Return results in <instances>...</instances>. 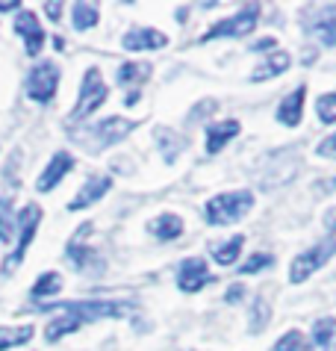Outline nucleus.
Segmentation results:
<instances>
[{"label":"nucleus","mask_w":336,"mask_h":351,"mask_svg":"<svg viewBox=\"0 0 336 351\" xmlns=\"http://www.w3.org/2000/svg\"><path fill=\"white\" fill-rule=\"evenodd\" d=\"M112 186V180L110 178H88L83 183V189L74 195V201L68 204V210H86L88 204H95V201H101L106 192H110Z\"/></svg>","instance_id":"obj_12"},{"label":"nucleus","mask_w":336,"mask_h":351,"mask_svg":"<svg viewBox=\"0 0 336 351\" xmlns=\"http://www.w3.org/2000/svg\"><path fill=\"white\" fill-rule=\"evenodd\" d=\"M242 245H245V237H242V233H236V237H233L230 242H224V245H215V251H213L215 263H221V266H230V263L239 257Z\"/></svg>","instance_id":"obj_24"},{"label":"nucleus","mask_w":336,"mask_h":351,"mask_svg":"<svg viewBox=\"0 0 336 351\" xmlns=\"http://www.w3.org/2000/svg\"><path fill=\"white\" fill-rule=\"evenodd\" d=\"M29 337H33V328L29 325H24V328H0V351L21 346V343H27Z\"/></svg>","instance_id":"obj_26"},{"label":"nucleus","mask_w":336,"mask_h":351,"mask_svg":"<svg viewBox=\"0 0 336 351\" xmlns=\"http://www.w3.org/2000/svg\"><path fill=\"white\" fill-rule=\"evenodd\" d=\"M156 142H160L163 157H165L168 162H174L177 154L186 148V139H183V136H174L171 130H156Z\"/></svg>","instance_id":"obj_20"},{"label":"nucleus","mask_w":336,"mask_h":351,"mask_svg":"<svg viewBox=\"0 0 336 351\" xmlns=\"http://www.w3.org/2000/svg\"><path fill=\"white\" fill-rule=\"evenodd\" d=\"M272 254H254V257H248L245 260V266H242V275H254V271H260V269H265V266H272Z\"/></svg>","instance_id":"obj_32"},{"label":"nucleus","mask_w":336,"mask_h":351,"mask_svg":"<svg viewBox=\"0 0 336 351\" xmlns=\"http://www.w3.org/2000/svg\"><path fill=\"white\" fill-rule=\"evenodd\" d=\"M272 316V310L269 304H265V298H256L254 301V313H251V330H263V325L269 322Z\"/></svg>","instance_id":"obj_30"},{"label":"nucleus","mask_w":336,"mask_h":351,"mask_svg":"<svg viewBox=\"0 0 336 351\" xmlns=\"http://www.w3.org/2000/svg\"><path fill=\"white\" fill-rule=\"evenodd\" d=\"M251 204H254V195L248 189L215 195V198L206 204V219L213 224H233L251 210Z\"/></svg>","instance_id":"obj_2"},{"label":"nucleus","mask_w":336,"mask_h":351,"mask_svg":"<svg viewBox=\"0 0 336 351\" xmlns=\"http://www.w3.org/2000/svg\"><path fill=\"white\" fill-rule=\"evenodd\" d=\"M333 334H336V319H331V316L319 319V322L313 325V346L319 348V351H324V348L331 346Z\"/></svg>","instance_id":"obj_21"},{"label":"nucleus","mask_w":336,"mask_h":351,"mask_svg":"<svg viewBox=\"0 0 336 351\" xmlns=\"http://www.w3.org/2000/svg\"><path fill=\"white\" fill-rule=\"evenodd\" d=\"M21 3H15V0H0V12H18Z\"/></svg>","instance_id":"obj_36"},{"label":"nucleus","mask_w":336,"mask_h":351,"mask_svg":"<svg viewBox=\"0 0 336 351\" xmlns=\"http://www.w3.org/2000/svg\"><path fill=\"white\" fill-rule=\"evenodd\" d=\"M151 233L156 239H177L183 233V221H180V216H174V213H165V216L151 221Z\"/></svg>","instance_id":"obj_19"},{"label":"nucleus","mask_w":336,"mask_h":351,"mask_svg":"<svg viewBox=\"0 0 336 351\" xmlns=\"http://www.w3.org/2000/svg\"><path fill=\"white\" fill-rule=\"evenodd\" d=\"M274 351H304V337L298 334V330H289V334H283L278 339Z\"/></svg>","instance_id":"obj_31"},{"label":"nucleus","mask_w":336,"mask_h":351,"mask_svg":"<svg viewBox=\"0 0 336 351\" xmlns=\"http://www.w3.org/2000/svg\"><path fill=\"white\" fill-rule=\"evenodd\" d=\"M38 221H42V207H38V204H27V207L21 210V216H18V245H15L12 254L6 257L3 271H15L18 269V263L24 260L29 242H33V237H36Z\"/></svg>","instance_id":"obj_3"},{"label":"nucleus","mask_w":336,"mask_h":351,"mask_svg":"<svg viewBox=\"0 0 336 351\" xmlns=\"http://www.w3.org/2000/svg\"><path fill=\"white\" fill-rule=\"evenodd\" d=\"M77 328H80V322H77L74 316H65V313H62V316H59V319H53L51 325L45 328V339H47V343H56L59 337L71 334V330H77Z\"/></svg>","instance_id":"obj_25"},{"label":"nucleus","mask_w":336,"mask_h":351,"mask_svg":"<svg viewBox=\"0 0 336 351\" xmlns=\"http://www.w3.org/2000/svg\"><path fill=\"white\" fill-rule=\"evenodd\" d=\"M62 289V278L56 271H45L42 278L33 284V298H47V295H56Z\"/></svg>","instance_id":"obj_27"},{"label":"nucleus","mask_w":336,"mask_h":351,"mask_svg":"<svg viewBox=\"0 0 336 351\" xmlns=\"http://www.w3.org/2000/svg\"><path fill=\"white\" fill-rule=\"evenodd\" d=\"M88 233H92V224H80L77 237L68 242V257H71V263H74V266H80V269H86L88 263H92V251L83 245V239L88 237Z\"/></svg>","instance_id":"obj_18"},{"label":"nucleus","mask_w":336,"mask_h":351,"mask_svg":"<svg viewBox=\"0 0 336 351\" xmlns=\"http://www.w3.org/2000/svg\"><path fill=\"white\" fill-rule=\"evenodd\" d=\"M45 12L51 15V21H59L62 18V3H45Z\"/></svg>","instance_id":"obj_35"},{"label":"nucleus","mask_w":336,"mask_h":351,"mask_svg":"<svg viewBox=\"0 0 336 351\" xmlns=\"http://www.w3.org/2000/svg\"><path fill=\"white\" fill-rule=\"evenodd\" d=\"M59 86V68L53 62H42L36 65L27 77V95L33 97L36 104H51Z\"/></svg>","instance_id":"obj_6"},{"label":"nucleus","mask_w":336,"mask_h":351,"mask_svg":"<svg viewBox=\"0 0 336 351\" xmlns=\"http://www.w3.org/2000/svg\"><path fill=\"white\" fill-rule=\"evenodd\" d=\"M289 62H292V56H289V53H283V51H278L274 56H269V60H265L263 65H256V68H254L251 80H254V83H260V80H272V77L283 74L286 68H289Z\"/></svg>","instance_id":"obj_17"},{"label":"nucleus","mask_w":336,"mask_h":351,"mask_svg":"<svg viewBox=\"0 0 336 351\" xmlns=\"http://www.w3.org/2000/svg\"><path fill=\"white\" fill-rule=\"evenodd\" d=\"M236 133H239V121H221V124H213V128L206 130V151H210V154H219L224 145L233 139Z\"/></svg>","instance_id":"obj_16"},{"label":"nucleus","mask_w":336,"mask_h":351,"mask_svg":"<svg viewBox=\"0 0 336 351\" xmlns=\"http://www.w3.org/2000/svg\"><path fill=\"white\" fill-rule=\"evenodd\" d=\"M47 313H65L74 316L77 322H101V319H118L124 316L130 304L121 301H62V304H45Z\"/></svg>","instance_id":"obj_1"},{"label":"nucleus","mask_w":336,"mask_h":351,"mask_svg":"<svg viewBox=\"0 0 336 351\" xmlns=\"http://www.w3.org/2000/svg\"><path fill=\"white\" fill-rule=\"evenodd\" d=\"M15 228H18V219L12 213V201L9 198H0V242H9L15 237Z\"/></svg>","instance_id":"obj_22"},{"label":"nucleus","mask_w":336,"mask_h":351,"mask_svg":"<svg viewBox=\"0 0 336 351\" xmlns=\"http://www.w3.org/2000/svg\"><path fill=\"white\" fill-rule=\"evenodd\" d=\"M121 45L127 47V51H160V47L168 45V38H165V33L145 27V30H130L124 36Z\"/></svg>","instance_id":"obj_13"},{"label":"nucleus","mask_w":336,"mask_h":351,"mask_svg":"<svg viewBox=\"0 0 336 351\" xmlns=\"http://www.w3.org/2000/svg\"><path fill=\"white\" fill-rule=\"evenodd\" d=\"M310 30L322 45H328V47L336 45V6L322 9V12L315 15V21L310 24Z\"/></svg>","instance_id":"obj_15"},{"label":"nucleus","mask_w":336,"mask_h":351,"mask_svg":"<svg viewBox=\"0 0 336 351\" xmlns=\"http://www.w3.org/2000/svg\"><path fill=\"white\" fill-rule=\"evenodd\" d=\"M304 95H307V89L304 86H298L292 95L283 97L280 110H278V119L280 124H286V128H298L301 124V110H304Z\"/></svg>","instance_id":"obj_14"},{"label":"nucleus","mask_w":336,"mask_h":351,"mask_svg":"<svg viewBox=\"0 0 336 351\" xmlns=\"http://www.w3.org/2000/svg\"><path fill=\"white\" fill-rule=\"evenodd\" d=\"M315 110H319V119L324 124H333L336 121V95H322L315 101Z\"/></svg>","instance_id":"obj_29"},{"label":"nucleus","mask_w":336,"mask_h":351,"mask_svg":"<svg viewBox=\"0 0 336 351\" xmlns=\"http://www.w3.org/2000/svg\"><path fill=\"white\" fill-rule=\"evenodd\" d=\"M71 12H74V27L77 30H88V27L97 24V6L95 3H74Z\"/></svg>","instance_id":"obj_28"},{"label":"nucleus","mask_w":336,"mask_h":351,"mask_svg":"<svg viewBox=\"0 0 336 351\" xmlns=\"http://www.w3.org/2000/svg\"><path fill=\"white\" fill-rule=\"evenodd\" d=\"M256 12H260V6H248V9H242L239 15H233V18H224V21L219 24H213L210 30L204 33L201 42H213V38H227V36H248L254 27H256Z\"/></svg>","instance_id":"obj_7"},{"label":"nucleus","mask_w":336,"mask_h":351,"mask_svg":"<svg viewBox=\"0 0 336 351\" xmlns=\"http://www.w3.org/2000/svg\"><path fill=\"white\" fill-rule=\"evenodd\" d=\"M145 77H151V65L147 62H124L121 68H118V83L124 86H133V83H142Z\"/></svg>","instance_id":"obj_23"},{"label":"nucleus","mask_w":336,"mask_h":351,"mask_svg":"<svg viewBox=\"0 0 336 351\" xmlns=\"http://www.w3.org/2000/svg\"><path fill=\"white\" fill-rule=\"evenodd\" d=\"M242 295H245V287L242 284H233L230 289H227V304H239Z\"/></svg>","instance_id":"obj_34"},{"label":"nucleus","mask_w":336,"mask_h":351,"mask_svg":"<svg viewBox=\"0 0 336 351\" xmlns=\"http://www.w3.org/2000/svg\"><path fill=\"white\" fill-rule=\"evenodd\" d=\"M133 128H136V121H127V119H106V121H101L92 130L95 133V148H106V145L121 142Z\"/></svg>","instance_id":"obj_11"},{"label":"nucleus","mask_w":336,"mask_h":351,"mask_svg":"<svg viewBox=\"0 0 336 351\" xmlns=\"http://www.w3.org/2000/svg\"><path fill=\"white\" fill-rule=\"evenodd\" d=\"M106 95H110V89L104 86L101 71H97V68H88L86 77H83V86H80V101H77L74 112H71V121H80L86 115H92L97 106L106 101Z\"/></svg>","instance_id":"obj_4"},{"label":"nucleus","mask_w":336,"mask_h":351,"mask_svg":"<svg viewBox=\"0 0 336 351\" xmlns=\"http://www.w3.org/2000/svg\"><path fill=\"white\" fill-rule=\"evenodd\" d=\"M206 280H210V269L201 257H189L180 263V271H177V287L183 292H197Z\"/></svg>","instance_id":"obj_9"},{"label":"nucleus","mask_w":336,"mask_h":351,"mask_svg":"<svg viewBox=\"0 0 336 351\" xmlns=\"http://www.w3.org/2000/svg\"><path fill=\"white\" fill-rule=\"evenodd\" d=\"M315 154H319V157H328V160H336V133L328 136V139L315 148Z\"/></svg>","instance_id":"obj_33"},{"label":"nucleus","mask_w":336,"mask_h":351,"mask_svg":"<svg viewBox=\"0 0 336 351\" xmlns=\"http://www.w3.org/2000/svg\"><path fill=\"white\" fill-rule=\"evenodd\" d=\"M15 33L24 38V47H27L29 56H36L45 47V30H42V24H38V18L33 12H27V9L15 18Z\"/></svg>","instance_id":"obj_8"},{"label":"nucleus","mask_w":336,"mask_h":351,"mask_svg":"<svg viewBox=\"0 0 336 351\" xmlns=\"http://www.w3.org/2000/svg\"><path fill=\"white\" fill-rule=\"evenodd\" d=\"M336 251V239H328V242H322V245H315L310 251H301L298 257L292 260V266H289V278H292V284H304L315 269H322L324 263H328V257Z\"/></svg>","instance_id":"obj_5"},{"label":"nucleus","mask_w":336,"mask_h":351,"mask_svg":"<svg viewBox=\"0 0 336 351\" xmlns=\"http://www.w3.org/2000/svg\"><path fill=\"white\" fill-rule=\"evenodd\" d=\"M74 169V157L71 154H65V151H59V154H53V160L47 162V169L42 171V178H38V183H36V189L38 192H51L59 180L65 178L68 171Z\"/></svg>","instance_id":"obj_10"}]
</instances>
